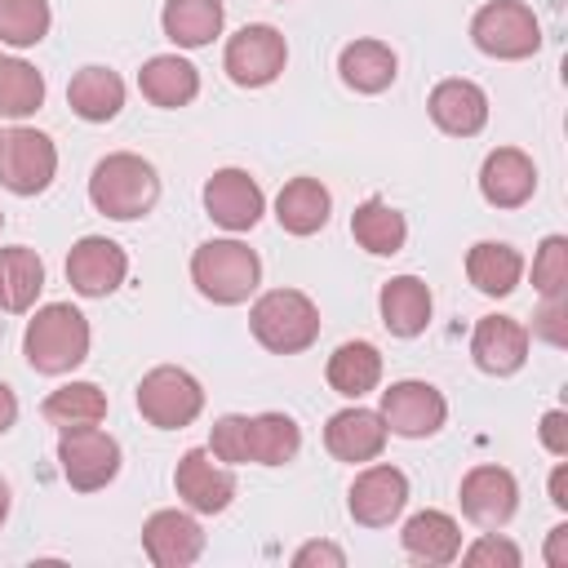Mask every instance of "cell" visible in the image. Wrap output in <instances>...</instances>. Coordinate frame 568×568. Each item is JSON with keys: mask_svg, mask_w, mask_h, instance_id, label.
Returning <instances> with one entry per match:
<instances>
[{"mask_svg": "<svg viewBox=\"0 0 568 568\" xmlns=\"http://www.w3.org/2000/svg\"><path fill=\"white\" fill-rule=\"evenodd\" d=\"M337 71H342V84L355 89V93H382L395 84L399 75V58L386 40H351L342 44L337 53Z\"/></svg>", "mask_w": 568, "mask_h": 568, "instance_id": "25", "label": "cell"}, {"mask_svg": "<svg viewBox=\"0 0 568 568\" xmlns=\"http://www.w3.org/2000/svg\"><path fill=\"white\" fill-rule=\"evenodd\" d=\"M262 209H266V195H262L257 178L244 173V169H217V173L204 182V213H209L222 231H231V235L253 231L257 217H262Z\"/></svg>", "mask_w": 568, "mask_h": 568, "instance_id": "14", "label": "cell"}, {"mask_svg": "<svg viewBox=\"0 0 568 568\" xmlns=\"http://www.w3.org/2000/svg\"><path fill=\"white\" fill-rule=\"evenodd\" d=\"M58 173V146L49 133L31 124H13L0 133V186L13 195H40L49 191Z\"/></svg>", "mask_w": 568, "mask_h": 568, "instance_id": "7", "label": "cell"}, {"mask_svg": "<svg viewBox=\"0 0 568 568\" xmlns=\"http://www.w3.org/2000/svg\"><path fill=\"white\" fill-rule=\"evenodd\" d=\"M138 413L155 430H182L204 413V386L186 368L160 364L138 382Z\"/></svg>", "mask_w": 568, "mask_h": 568, "instance_id": "6", "label": "cell"}, {"mask_svg": "<svg viewBox=\"0 0 568 568\" xmlns=\"http://www.w3.org/2000/svg\"><path fill=\"white\" fill-rule=\"evenodd\" d=\"M466 280L484 297H510L519 288V280H524V257L506 240H479L466 253Z\"/></svg>", "mask_w": 568, "mask_h": 568, "instance_id": "26", "label": "cell"}, {"mask_svg": "<svg viewBox=\"0 0 568 568\" xmlns=\"http://www.w3.org/2000/svg\"><path fill=\"white\" fill-rule=\"evenodd\" d=\"M324 377H328V386H333L337 395L364 399V395L377 390V382H382V351H377L373 342H364V337L342 342V346L328 355Z\"/></svg>", "mask_w": 568, "mask_h": 568, "instance_id": "29", "label": "cell"}, {"mask_svg": "<svg viewBox=\"0 0 568 568\" xmlns=\"http://www.w3.org/2000/svg\"><path fill=\"white\" fill-rule=\"evenodd\" d=\"M426 111H430L435 129H444L448 138H475L488 124V93L475 80L448 75V80H439L430 89Z\"/></svg>", "mask_w": 568, "mask_h": 568, "instance_id": "19", "label": "cell"}, {"mask_svg": "<svg viewBox=\"0 0 568 568\" xmlns=\"http://www.w3.org/2000/svg\"><path fill=\"white\" fill-rule=\"evenodd\" d=\"M546 564H550V568H568V524H555V528H550Z\"/></svg>", "mask_w": 568, "mask_h": 568, "instance_id": "42", "label": "cell"}, {"mask_svg": "<svg viewBox=\"0 0 568 568\" xmlns=\"http://www.w3.org/2000/svg\"><path fill=\"white\" fill-rule=\"evenodd\" d=\"M328 213H333V195L320 178H288L275 195V222L288 231V235H315L328 226Z\"/></svg>", "mask_w": 568, "mask_h": 568, "instance_id": "24", "label": "cell"}, {"mask_svg": "<svg viewBox=\"0 0 568 568\" xmlns=\"http://www.w3.org/2000/svg\"><path fill=\"white\" fill-rule=\"evenodd\" d=\"M386 439H390V430H386L382 413H377V408H359V404L333 413L328 426H324V448H328L337 462H351V466L377 462L382 448H386Z\"/></svg>", "mask_w": 568, "mask_h": 568, "instance_id": "20", "label": "cell"}, {"mask_svg": "<svg viewBox=\"0 0 568 568\" xmlns=\"http://www.w3.org/2000/svg\"><path fill=\"white\" fill-rule=\"evenodd\" d=\"M377 413H382L390 435H399V439H430L448 422V399L430 382L404 377V382H390L382 390V408Z\"/></svg>", "mask_w": 568, "mask_h": 568, "instance_id": "10", "label": "cell"}, {"mask_svg": "<svg viewBox=\"0 0 568 568\" xmlns=\"http://www.w3.org/2000/svg\"><path fill=\"white\" fill-rule=\"evenodd\" d=\"M9 501H13V493H9V484L0 479V524L9 519Z\"/></svg>", "mask_w": 568, "mask_h": 568, "instance_id": "45", "label": "cell"}, {"mask_svg": "<svg viewBox=\"0 0 568 568\" xmlns=\"http://www.w3.org/2000/svg\"><path fill=\"white\" fill-rule=\"evenodd\" d=\"M351 235H355V244L364 248V253H373V257H395L399 248H404V240H408V222H404V213L395 209V204H386V200H364L355 213H351Z\"/></svg>", "mask_w": 568, "mask_h": 568, "instance_id": "31", "label": "cell"}, {"mask_svg": "<svg viewBox=\"0 0 568 568\" xmlns=\"http://www.w3.org/2000/svg\"><path fill=\"white\" fill-rule=\"evenodd\" d=\"M89 337H93L89 320L71 302H49L31 315L27 337H22V355L36 373L62 377V373H71L89 359Z\"/></svg>", "mask_w": 568, "mask_h": 568, "instance_id": "2", "label": "cell"}, {"mask_svg": "<svg viewBox=\"0 0 568 568\" xmlns=\"http://www.w3.org/2000/svg\"><path fill=\"white\" fill-rule=\"evenodd\" d=\"M13 422H18V395H13L9 382H0V435H4Z\"/></svg>", "mask_w": 568, "mask_h": 568, "instance_id": "43", "label": "cell"}, {"mask_svg": "<svg viewBox=\"0 0 568 568\" xmlns=\"http://www.w3.org/2000/svg\"><path fill=\"white\" fill-rule=\"evenodd\" d=\"M40 106H44V75L22 58H4L0 62V115L27 120Z\"/></svg>", "mask_w": 568, "mask_h": 568, "instance_id": "34", "label": "cell"}, {"mask_svg": "<svg viewBox=\"0 0 568 568\" xmlns=\"http://www.w3.org/2000/svg\"><path fill=\"white\" fill-rule=\"evenodd\" d=\"M142 550L155 568H186L204 555V528L191 510H155L142 524Z\"/></svg>", "mask_w": 568, "mask_h": 568, "instance_id": "16", "label": "cell"}, {"mask_svg": "<svg viewBox=\"0 0 568 568\" xmlns=\"http://www.w3.org/2000/svg\"><path fill=\"white\" fill-rule=\"evenodd\" d=\"M40 288H44V262H40V253L27 248V244L0 248V311H9V315L31 311L36 297H40Z\"/></svg>", "mask_w": 568, "mask_h": 568, "instance_id": "30", "label": "cell"}, {"mask_svg": "<svg viewBox=\"0 0 568 568\" xmlns=\"http://www.w3.org/2000/svg\"><path fill=\"white\" fill-rule=\"evenodd\" d=\"M541 444H546V453L568 457V413L564 408H550L541 417Z\"/></svg>", "mask_w": 568, "mask_h": 568, "instance_id": "41", "label": "cell"}, {"mask_svg": "<svg viewBox=\"0 0 568 568\" xmlns=\"http://www.w3.org/2000/svg\"><path fill=\"white\" fill-rule=\"evenodd\" d=\"M89 200L111 222L146 217L160 200V173L151 160H142L133 151H111L89 173Z\"/></svg>", "mask_w": 568, "mask_h": 568, "instance_id": "1", "label": "cell"}, {"mask_svg": "<svg viewBox=\"0 0 568 568\" xmlns=\"http://www.w3.org/2000/svg\"><path fill=\"white\" fill-rule=\"evenodd\" d=\"M124 275H129V253L106 235H84L67 253V284L80 297H106L124 284Z\"/></svg>", "mask_w": 568, "mask_h": 568, "instance_id": "15", "label": "cell"}, {"mask_svg": "<svg viewBox=\"0 0 568 568\" xmlns=\"http://www.w3.org/2000/svg\"><path fill=\"white\" fill-rule=\"evenodd\" d=\"M550 501H555L559 510H568V462H559L555 475H550Z\"/></svg>", "mask_w": 568, "mask_h": 568, "instance_id": "44", "label": "cell"}, {"mask_svg": "<svg viewBox=\"0 0 568 568\" xmlns=\"http://www.w3.org/2000/svg\"><path fill=\"white\" fill-rule=\"evenodd\" d=\"M284 62H288V44L271 22L240 27L222 49V71L240 89H266L271 80H280Z\"/></svg>", "mask_w": 568, "mask_h": 568, "instance_id": "8", "label": "cell"}, {"mask_svg": "<svg viewBox=\"0 0 568 568\" xmlns=\"http://www.w3.org/2000/svg\"><path fill=\"white\" fill-rule=\"evenodd\" d=\"M532 333L550 346L568 342V297H541L537 315H532Z\"/></svg>", "mask_w": 568, "mask_h": 568, "instance_id": "39", "label": "cell"}, {"mask_svg": "<svg viewBox=\"0 0 568 568\" xmlns=\"http://www.w3.org/2000/svg\"><path fill=\"white\" fill-rule=\"evenodd\" d=\"M191 284L217 306H240L262 284V262L244 240H204L191 253Z\"/></svg>", "mask_w": 568, "mask_h": 568, "instance_id": "3", "label": "cell"}, {"mask_svg": "<svg viewBox=\"0 0 568 568\" xmlns=\"http://www.w3.org/2000/svg\"><path fill=\"white\" fill-rule=\"evenodd\" d=\"M248 328L271 355H302L320 337V306L302 288H271L248 306Z\"/></svg>", "mask_w": 568, "mask_h": 568, "instance_id": "4", "label": "cell"}, {"mask_svg": "<svg viewBox=\"0 0 568 568\" xmlns=\"http://www.w3.org/2000/svg\"><path fill=\"white\" fill-rule=\"evenodd\" d=\"M226 4L222 0H164L160 27L178 49H204L222 36Z\"/></svg>", "mask_w": 568, "mask_h": 568, "instance_id": "27", "label": "cell"}, {"mask_svg": "<svg viewBox=\"0 0 568 568\" xmlns=\"http://www.w3.org/2000/svg\"><path fill=\"white\" fill-rule=\"evenodd\" d=\"M532 288L541 297H568V235H546L532 257Z\"/></svg>", "mask_w": 568, "mask_h": 568, "instance_id": "36", "label": "cell"}, {"mask_svg": "<svg viewBox=\"0 0 568 568\" xmlns=\"http://www.w3.org/2000/svg\"><path fill=\"white\" fill-rule=\"evenodd\" d=\"M67 106L89 124H106L124 106V80L111 67H80L67 84Z\"/></svg>", "mask_w": 568, "mask_h": 568, "instance_id": "28", "label": "cell"}, {"mask_svg": "<svg viewBox=\"0 0 568 568\" xmlns=\"http://www.w3.org/2000/svg\"><path fill=\"white\" fill-rule=\"evenodd\" d=\"M470 359L488 377H510L528 359V328L510 315H484L470 333Z\"/></svg>", "mask_w": 568, "mask_h": 568, "instance_id": "18", "label": "cell"}, {"mask_svg": "<svg viewBox=\"0 0 568 568\" xmlns=\"http://www.w3.org/2000/svg\"><path fill=\"white\" fill-rule=\"evenodd\" d=\"M315 564L342 568V564H346V555H342V546H333V541H306V546H297V550H293V568H315Z\"/></svg>", "mask_w": 568, "mask_h": 568, "instance_id": "40", "label": "cell"}, {"mask_svg": "<svg viewBox=\"0 0 568 568\" xmlns=\"http://www.w3.org/2000/svg\"><path fill=\"white\" fill-rule=\"evenodd\" d=\"M537 191V164L519 146H497L479 164V195L493 209H524Z\"/></svg>", "mask_w": 568, "mask_h": 568, "instance_id": "17", "label": "cell"}, {"mask_svg": "<svg viewBox=\"0 0 568 568\" xmlns=\"http://www.w3.org/2000/svg\"><path fill=\"white\" fill-rule=\"evenodd\" d=\"M248 435H253V417L226 413V417H217L213 430H209V453H213L217 462H226V466H244V462H253V457H248Z\"/></svg>", "mask_w": 568, "mask_h": 568, "instance_id": "37", "label": "cell"}, {"mask_svg": "<svg viewBox=\"0 0 568 568\" xmlns=\"http://www.w3.org/2000/svg\"><path fill=\"white\" fill-rule=\"evenodd\" d=\"M173 488L178 497L195 510V515H222L235 497V475L226 462H217L209 448H186L178 457V470H173Z\"/></svg>", "mask_w": 568, "mask_h": 568, "instance_id": "13", "label": "cell"}, {"mask_svg": "<svg viewBox=\"0 0 568 568\" xmlns=\"http://www.w3.org/2000/svg\"><path fill=\"white\" fill-rule=\"evenodd\" d=\"M399 546H404V555H408L413 564L439 568V564H453V559L462 555V528H457V519H453L448 510H417V515L404 524Z\"/></svg>", "mask_w": 568, "mask_h": 568, "instance_id": "21", "label": "cell"}, {"mask_svg": "<svg viewBox=\"0 0 568 568\" xmlns=\"http://www.w3.org/2000/svg\"><path fill=\"white\" fill-rule=\"evenodd\" d=\"M0 226H4V213H0Z\"/></svg>", "mask_w": 568, "mask_h": 568, "instance_id": "46", "label": "cell"}, {"mask_svg": "<svg viewBox=\"0 0 568 568\" xmlns=\"http://www.w3.org/2000/svg\"><path fill=\"white\" fill-rule=\"evenodd\" d=\"M408 506V475L390 462H373L351 479L346 510L364 528H390Z\"/></svg>", "mask_w": 568, "mask_h": 568, "instance_id": "11", "label": "cell"}, {"mask_svg": "<svg viewBox=\"0 0 568 568\" xmlns=\"http://www.w3.org/2000/svg\"><path fill=\"white\" fill-rule=\"evenodd\" d=\"M138 89H142V98H146L151 106L178 111V106L195 102V93H200V71H195L186 58H178V53H155V58L142 62Z\"/></svg>", "mask_w": 568, "mask_h": 568, "instance_id": "23", "label": "cell"}, {"mask_svg": "<svg viewBox=\"0 0 568 568\" xmlns=\"http://www.w3.org/2000/svg\"><path fill=\"white\" fill-rule=\"evenodd\" d=\"M0 62H4V53H0Z\"/></svg>", "mask_w": 568, "mask_h": 568, "instance_id": "47", "label": "cell"}, {"mask_svg": "<svg viewBox=\"0 0 568 568\" xmlns=\"http://www.w3.org/2000/svg\"><path fill=\"white\" fill-rule=\"evenodd\" d=\"M49 0H0V44L31 49L49 36Z\"/></svg>", "mask_w": 568, "mask_h": 568, "instance_id": "35", "label": "cell"}, {"mask_svg": "<svg viewBox=\"0 0 568 568\" xmlns=\"http://www.w3.org/2000/svg\"><path fill=\"white\" fill-rule=\"evenodd\" d=\"M430 306H435L430 302V288L417 275H395L377 293V311H382V324H386L390 337H417V333H426Z\"/></svg>", "mask_w": 568, "mask_h": 568, "instance_id": "22", "label": "cell"}, {"mask_svg": "<svg viewBox=\"0 0 568 568\" xmlns=\"http://www.w3.org/2000/svg\"><path fill=\"white\" fill-rule=\"evenodd\" d=\"M58 466L75 493H98L120 475V444L98 426L58 430Z\"/></svg>", "mask_w": 568, "mask_h": 568, "instance_id": "9", "label": "cell"}, {"mask_svg": "<svg viewBox=\"0 0 568 568\" xmlns=\"http://www.w3.org/2000/svg\"><path fill=\"white\" fill-rule=\"evenodd\" d=\"M462 559L466 564H475V568H519V546L515 541H506V537H497V528L493 532H484V537H475L470 546H462Z\"/></svg>", "mask_w": 568, "mask_h": 568, "instance_id": "38", "label": "cell"}, {"mask_svg": "<svg viewBox=\"0 0 568 568\" xmlns=\"http://www.w3.org/2000/svg\"><path fill=\"white\" fill-rule=\"evenodd\" d=\"M280 4H284V0H280Z\"/></svg>", "mask_w": 568, "mask_h": 568, "instance_id": "48", "label": "cell"}, {"mask_svg": "<svg viewBox=\"0 0 568 568\" xmlns=\"http://www.w3.org/2000/svg\"><path fill=\"white\" fill-rule=\"evenodd\" d=\"M470 40L497 62H519L541 49V22L524 0H488L470 18Z\"/></svg>", "mask_w": 568, "mask_h": 568, "instance_id": "5", "label": "cell"}, {"mask_svg": "<svg viewBox=\"0 0 568 568\" xmlns=\"http://www.w3.org/2000/svg\"><path fill=\"white\" fill-rule=\"evenodd\" d=\"M44 422L58 430H75V426H98L106 417V395L93 382H67L58 386L44 404H40Z\"/></svg>", "mask_w": 568, "mask_h": 568, "instance_id": "32", "label": "cell"}, {"mask_svg": "<svg viewBox=\"0 0 568 568\" xmlns=\"http://www.w3.org/2000/svg\"><path fill=\"white\" fill-rule=\"evenodd\" d=\"M302 448V426L288 413H257L248 435V457L257 466H284Z\"/></svg>", "mask_w": 568, "mask_h": 568, "instance_id": "33", "label": "cell"}, {"mask_svg": "<svg viewBox=\"0 0 568 568\" xmlns=\"http://www.w3.org/2000/svg\"><path fill=\"white\" fill-rule=\"evenodd\" d=\"M457 501H462V515L470 524H479V528L493 532V528H506L515 519V510H519V484H515V475L506 466L484 462V466H470L462 475Z\"/></svg>", "mask_w": 568, "mask_h": 568, "instance_id": "12", "label": "cell"}]
</instances>
